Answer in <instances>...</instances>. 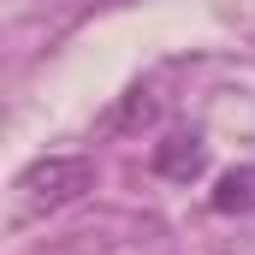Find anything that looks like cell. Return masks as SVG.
Instances as JSON below:
<instances>
[{"label":"cell","mask_w":255,"mask_h":255,"mask_svg":"<svg viewBox=\"0 0 255 255\" xmlns=\"http://www.w3.org/2000/svg\"><path fill=\"white\" fill-rule=\"evenodd\" d=\"M154 113V101H148V89H130V101L113 113V130H125V125H136V119H148Z\"/></svg>","instance_id":"4"},{"label":"cell","mask_w":255,"mask_h":255,"mask_svg":"<svg viewBox=\"0 0 255 255\" xmlns=\"http://www.w3.org/2000/svg\"><path fill=\"white\" fill-rule=\"evenodd\" d=\"M18 220H42L71 208L83 190H95V160L89 154H42L18 172Z\"/></svg>","instance_id":"1"},{"label":"cell","mask_w":255,"mask_h":255,"mask_svg":"<svg viewBox=\"0 0 255 255\" xmlns=\"http://www.w3.org/2000/svg\"><path fill=\"white\" fill-rule=\"evenodd\" d=\"M148 166H154L160 178H172V184H190V178L208 172V142H202L196 130H172V136H160V142H154Z\"/></svg>","instance_id":"2"},{"label":"cell","mask_w":255,"mask_h":255,"mask_svg":"<svg viewBox=\"0 0 255 255\" xmlns=\"http://www.w3.org/2000/svg\"><path fill=\"white\" fill-rule=\"evenodd\" d=\"M214 208H220V214L255 208V166H244V172H226V178H220V190H214Z\"/></svg>","instance_id":"3"}]
</instances>
